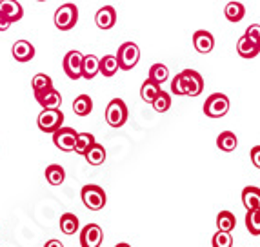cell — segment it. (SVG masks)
<instances>
[{
    "label": "cell",
    "instance_id": "1",
    "mask_svg": "<svg viewBox=\"0 0 260 247\" xmlns=\"http://www.w3.org/2000/svg\"><path fill=\"white\" fill-rule=\"evenodd\" d=\"M80 196H82V202L89 211H100L104 209L106 202H108V196H106V191L100 186L95 184H89V186H84L80 191Z\"/></svg>",
    "mask_w": 260,
    "mask_h": 247
},
{
    "label": "cell",
    "instance_id": "2",
    "mask_svg": "<svg viewBox=\"0 0 260 247\" xmlns=\"http://www.w3.org/2000/svg\"><path fill=\"white\" fill-rule=\"evenodd\" d=\"M117 60H118V69L129 71L140 60V49L135 42H124L117 51Z\"/></svg>",
    "mask_w": 260,
    "mask_h": 247
},
{
    "label": "cell",
    "instance_id": "3",
    "mask_svg": "<svg viewBox=\"0 0 260 247\" xmlns=\"http://www.w3.org/2000/svg\"><path fill=\"white\" fill-rule=\"evenodd\" d=\"M230 111V98L224 93H213L204 102V113L209 118H222Z\"/></svg>",
    "mask_w": 260,
    "mask_h": 247
},
{
    "label": "cell",
    "instance_id": "4",
    "mask_svg": "<svg viewBox=\"0 0 260 247\" xmlns=\"http://www.w3.org/2000/svg\"><path fill=\"white\" fill-rule=\"evenodd\" d=\"M127 120V105L122 98H113L106 108V122L111 127H122Z\"/></svg>",
    "mask_w": 260,
    "mask_h": 247
},
{
    "label": "cell",
    "instance_id": "5",
    "mask_svg": "<svg viewBox=\"0 0 260 247\" xmlns=\"http://www.w3.org/2000/svg\"><path fill=\"white\" fill-rule=\"evenodd\" d=\"M78 8L75 4H62L55 11V26L60 31H70L77 26Z\"/></svg>",
    "mask_w": 260,
    "mask_h": 247
},
{
    "label": "cell",
    "instance_id": "6",
    "mask_svg": "<svg viewBox=\"0 0 260 247\" xmlns=\"http://www.w3.org/2000/svg\"><path fill=\"white\" fill-rule=\"evenodd\" d=\"M39 129L44 131V133H55L58 127H62L64 124V113H62L60 109L55 108V109H44L42 113L39 115Z\"/></svg>",
    "mask_w": 260,
    "mask_h": 247
},
{
    "label": "cell",
    "instance_id": "7",
    "mask_svg": "<svg viewBox=\"0 0 260 247\" xmlns=\"http://www.w3.org/2000/svg\"><path fill=\"white\" fill-rule=\"evenodd\" d=\"M77 136L78 131H75L73 127H58V129L53 133V144L56 148L64 153H71L75 151V144H77Z\"/></svg>",
    "mask_w": 260,
    "mask_h": 247
},
{
    "label": "cell",
    "instance_id": "8",
    "mask_svg": "<svg viewBox=\"0 0 260 247\" xmlns=\"http://www.w3.org/2000/svg\"><path fill=\"white\" fill-rule=\"evenodd\" d=\"M82 60L84 55L80 51H68L62 62V67H64V73L71 78V80H78L82 78Z\"/></svg>",
    "mask_w": 260,
    "mask_h": 247
},
{
    "label": "cell",
    "instance_id": "9",
    "mask_svg": "<svg viewBox=\"0 0 260 247\" xmlns=\"http://www.w3.org/2000/svg\"><path fill=\"white\" fill-rule=\"evenodd\" d=\"M104 240V233L96 224H87L80 233V245L82 247H100Z\"/></svg>",
    "mask_w": 260,
    "mask_h": 247
},
{
    "label": "cell",
    "instance_id": "10",
    "mask_svg": "<svg viewBox=\"0 0 260 247\" xmlns=\"http://www.w3.org/2000/svg\"><path fill=\"white\" fill-rule=\"evenodd\" d=\"M95 22L99 29H111L115 24H117V9L113 6H104L100 8L95 15Z\"/></svg>",
    "mask_w": 260,
    "mask_h": 247
},
{
    "label": "cell",
    "instance_id": "11",
    "mask_svg": "<svg viewBox=\"0 0 260 247\" xmlns=\"http://www.w3.org/2000/svg\"><path fill=\"white\" fill-rule=\"evenodd\" d=\"M193 46H195V49L199 53L208 55V53H211L213 48H215V39H213V35L209 31L199 29V31H195V35H193Z\"/></svg>",
    "mask_w": 260,
    "mask_h": 247
},
{
    "label": "cell",
    "instance_id": "12",
    "mask_svg": "<svg viewBox=\"0 0 260 247\" xmlns=\"http://www.w3.org/2000/svg\"><path fill=\"white\" fill-rule=\"evenodd\" d=\"M184 77H186V86H187V96H199L204 91V80L200 77L199 71L195 69H184Z\"/></svg>",
    "mask_w": 260,
    "mask_h": 247
},
{
    "label": "cell",
    "instance_id": "13",
    "mask_svg": "<svg viewBox=\"0 0 260 247\" xmlns=\"http://www.w3.org/2000/svg\"><path fill=\"white\" fill-rule=\"evenodd\" d=\"M11 53H13V58L17 62H29L35 57V48L27 40H17L11 48Z\"/></svg>",
    "mask_w": 260,
    "mask_h": 247
},
{
    "label": "cell",
    "instance_id": "14",
    "mask_svg": "<svg viewBox=\"0 0 260 247\" xmlns=\"http://www.w3.org/2000/svg\"><path fill=\"white\" fill-rule=\"evenodd\" d=\"M0 13L11 22H18L24 17V9L17 0H0Z\"/></svg>",
    "mask_w": 260,
    "mask_h": 247
},
{
    "label": "cell",
    "instance_id": "15",
    "mask_svg": "<svg viewBox=\"0 0 260 247\" xmlns=\"http://www.w3.org/2000/svg\"><path fill=\"white\" fill-rule=\"evenodd\" d=\"M35 98H37V102H39V104L42 105L44 109L60 108V104H62V96H60V93L56 91L55 87L48 89V91L42 93V95H37Z\"/></svg>",
    "mask_w": 260,
    "mask_h": 247
},
{
    "label": "cell",
    "instance_id": "16",
    "mask_svg": "<svg viewBox=\"0 0 260 247\" xmlns=\"http://www.w3.org/2000/svg\"><path fill=\"white\" fill-rule=\"evenodd\" d=\"M100 73V58L96 55H84L82 60V78L93 80Z\"/></svg>",
    "mask_w": 260,
    "mask_h": 247
},
{
    "label": "cell",
    "instance_id": "17",
    "mask_svg": "<svg viewBox=\"0 0 260 247\" xmlns=\"http://www.w3.org/2000/svg\"><path fill=\"white\" fill-rule=\"evenodd\" d=\"M242 204L246 209H258L260 207V187H255V186L244 187Z\"/></svg>",
    "mask_w": 260,
    "mask_h": 247
},
{
    "label": "cell",
    "instance_id": "18",
    "mask_svg": "<svg viewBox=\"0 0 260 247\" xmlns=\"http://www.w3.org/2000/svg\"><path fill=\"white\" fill-rule=\"evenodd\" d=\"M239 146V138H237V134L231 133V131H222L220 134L217 136V148L224 153H231L237 149Z\"/></svg>",
    "mask_w": 260,
    "mask_h": 247
},
{
    "label": "cell",
    "instance_id": "19",
    "mask_svg": "<svg viewBox=\"0 0 260 247\" xmlns=\"http://www.w3.org/2000/svg\"><path fill=\"white\" fill-rule=\"evenodd\" d=\"M237 51L242 58H255L260 53V46L251 40H247L246 37H240L237 42Z\"/></svg>",
    "mask_w": 260,
    "mask_h": 247
},
{
    "label": "cell",
    "instance_id": "20",
    "mask_svg": "<svg viewBox=\"0 0 260 247\" xmlns=\"http://www.w3.org/2000/svg\"><path fill=\"white\" fill-rule=\"evenodd\" d=\"M84 156H86L87 164L96 167V165H102L106 162V149H104V146H100L99 142H95L91 148L84 153Z\"/></svg>",
    "mask_w": 260,
    "mask_h": 247
},
{
    "label": "cell",
    "instance_id": "21",
    "mask_svg": "<svg viewBox=\"0 0 260 247\" xmlns=\"http://www.w3.org/2000/svg\"><path fill=\"white\" fill-rule=\"evenodd\" d=\"M73 111L78 117H87L93 111V100L89 95H78L73 100Z\"/></svg>",
    "mask_w": 260,
    "mask_h": 247
},
{
    "label": "cell",
    "instance_id": "22",
    "mask_svg": "<svg viewBox=\"0 0 260 247\" xmlns=\"http://www.w3.org/2000/svg\"><path fill=\"white\" fill-rule=\"evenodd\" d=\"M46 180H48L51 186H60L66 180V171L62 165L58 164H51L49 167H46Z\"/></svg>",
    "mask_w": 260,
    "mask_h": 247
},
{
    "label": "cell",
    "instance_id": "23",
    "mask_svg": "<svg viewBox=\"0 0 260 247\" xmlns=\"http://www.w3.org/2000/svg\"><path fill=\"white\" fill-rule=\"evenodd\" d=\"M158 93H160V84L153 82V80H149V78L142 84V87H140V96H142V100L144 102H148V104H151Z\"/></svg>",
    "mask_w": 260,
    "mask_h": 247
},
{
    "label": "cell",
    "instance_id": "24",
    "mask_svg": "<svg viewBox=\"0 0 260 247\" xmlns=\"http://www.w3.org/2000/svg\"><path fill=\"white\" fill-rule=\"evenodd\" d=\"M224 15L230 22H240L246 15V8L240 2H230V4L224 8Z\"/></svg>",
    "mask_w": 260,
    "mask_h": 247
},
{
    "label": "cell",
    "instance_id": "25",
    "mask_svg": "<svg viewBox=\"0 0 260 247\" xmlns=\"http://www.w3.org/2000/svg\"><path fill=\"white\" fill-rule=\"evenodd\" d=\"M235 226H237V218H235V215L231 211H220L217 217V229L218 231H228V233H231V231L235 229Z\"/></svg>",
    "mask_w": 260,
    "mask_h": 247
},
{
    "label": "cell",
    "instance_id": "26",
    "mask_svg": "<svg viewBox=\"0 0 260 247\" xmlns=\"http://www.w3.org/2000/svg\"><path fill=\"white\" fill-rule=\"evenodd\" d=\"M78 227H80V224H78L77 215H73V213H64L60 217V229L64 234H75L78 231Z\"/></svg>",
    "mask_w": 260,
    "mask_h": 247
},
{
    "label": "cell",
    "instance_id": "27",
    "mask_svg": "<svg viewBox=\"0 0 260 247\" xmlns=\"http://www.w3.org/2000/svg\"><path fill=\"white\" fill-rule=\"evenodd\" d=\"M246 227L253 236H258L260 234V207L258 209H247Z\"/></svg>",
    "mask_w": 260,
    "mask_h": 247
},
{
    "label": "cell",
    "instance_id": "28",
    "mask_svg": "<svg viewBox=\"0 0 260 247\" xmlns=\"http://www.w3.org/2000/svg\"><path fill=\"white\" fill-rule=\"evenodd\" d=\"M118 71V60L115 55H104L100 58V73L104 77H113Z\"/></svg>",
    "mask_w": 260,
    "mask_h": 247
},
{
    "label": "cell",
    "instance_id": "29",
    "mask_svg": "<svg viewBox=\"0 0 260 247\" xmlns=\"http://www.w3.org/2000/svg\"><path fill=\"white\" fill-rule=\"evenodd\" d=\"M31 86H33V93H35V96H37V95H42V93H46L48 89H51L53 80L48 77V75L39 73V75H35L33 82H31Z\"/></svg>",
    "mask_w": 260,
    "mask_h": 247
},
{
    "label": "cell",
    "instance_id": "30",
    "mask_svg": "<svg viewBox=\"0 0 260 247\" xmlns=\"http://www.w3.org/2000/svg\"><path fill=\"white\" fill-rule=\"evenodd\" d=\"M148 78H149V80H153V82H156V84H164L166 80L169 78L168 65H164V64H153L151 67H149Z\"/></svg>",
    "mask_w": 260,
    "mask_h": 247
},
{
    "label": "cell",
    "instance_id": "31",
    "mask_svg": "<svg viewBox=\"0 0 260 247\" xmlns=\"http://www.w3.org/2000/svg\"><path fill=\"white\" fill-rule=\"evenodd\" d=\"M95 142L96 140L91 133H78L77 144H75V153H77V155H84Z\"/></svg>",
    "mask_w": 260,
    "mask_h": 247
},
{
    "label": "cell",
    "instance_id": "32",
    "mask_svg": "<svg viewBox=\"0 0 260 247\" xmlns=\"http://www.w3.org/2000/svg\"><path fill=\"white\" fill-rule=\"evenodd\" d=\"M171 93L177 96H187V86H186V77H184V73L175 75V78L171 80Z\"/></svg>",
    "mask_w": 260,
    "mask_h": 247
},
{
    "label": "cell",
    "instance_id": "33",
    "mask_svg": "<svg viewBox=\"0 0 260 247\" xmlns=\"http://www.w3.org/2000/svg\"><path fill=\"white\" fill-rule=\"evenodd\" d=\"M151 105L156 113H166V111L171 108V96H169L168 93L160 91L158 95H156V98L151 102Z\"/></svg>",
    "mask_w": 260,
    "mask_h": 247
},
{
    "label": "cell",
    "instance_id": "34",
    "mask_svg": "<svg viewBox=\"0 0 260 247\" xmlns=\"http://www.w3.org/2000/svg\"><path fill=\"white\" fill-rule=\"evenodd\" d=\"M213 247H233V236L228 231H217L211 238Z\"/></svg>",
    "mask_w": 260,
    "mask_h": 247
},
{
    "label": "cell",
    "instance_id": "35",
    "mask_svg": "<svg viewBox=\"0 0 260 247\" xmlns=\"http://www.w3.org/2000/svg\"><path fill=\"white\" fill-rule=\"evenodd\" d=\"M244 37H246L247 40H251V42H255L260 46V24H251V26L246 29Z\"/></svg>",
    "mask_w": 260,
    "mask_h": 247
},
{
    "label": "cell",
    "instance_id": "36",
    "mask_svg": "<svg viewBox=\"0 0 260 247\" xmlns=\"http://www.w3.org/2000/svg\"><path fill=\"white\" fill-rule=\"evenodd\" d=\"M249 156H251V162L256 169H260V146H255V148L249 151Z\"/></svg>",
    "mask_w": 260,
    "mask_h": 247
},
{
    "label": "cell",
    "instance_id": "37",
    "mask_svg": "<svg viewBox=\"0 0 260 247\" xmlns=\"http://www.w3.org/2000/svg\"><path fill=\"white\" fill-rule=\"evenodd\" d=\"M11 24H13V22L9 20L8 17H4V15L0 13V31H8L9 27H11Z\"/></svg>",
    "mask_w": 260,
    "mask_h": 247
},
{
    "label": "cell",
    "instance_id": "38",
    "mask_svg": "<svg viewBox=\"0 0 260 247\" xmlns=\"http://www.w3.org/2000/svg\"><path fill=\"white\" fill-rule=\"evenodd\" d=\"M62 247V242H58V240H51V242H46V247Z\"/></svg>",
    "mask_w": 260,
    "mask_h": 247
},
{
    "label": "cell",
    "instance_id": "39",
    "mask_svg": "<svg viewBox=\"0 0 260 247\" xmlns=\"http://www.w3.org/2000/svg\"><path fill=\"white\" fill-rule=\"evenodd\" d=\"M39 2H46V0H39Z\"/></svg>",
    "mask_w": 260,
    "mask_h": 247
}]
</instances>
